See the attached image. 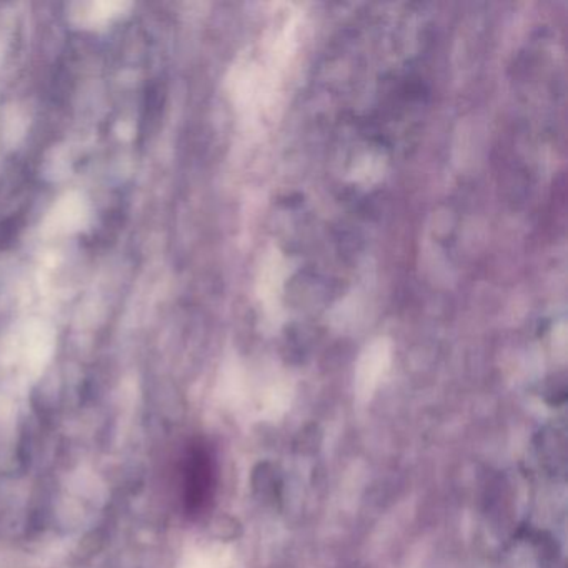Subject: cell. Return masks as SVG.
Segmentation results:
<instances>
[{"label":"cell","instance_id":"obj_1","mask_svg":"<svg viewBox=\"0 0 568 568\" xmlns=\"http://www.w3.org/2000/svg\"><path fill=\"white\" fill-rule=\"evenodd\" d=\"M214 460L204 442H194L182 465V501L189 517L207 510L214 495Z\"/></svg>","mask_w":568,"mask_h":568},{"label":"cell","instance_id":"obj_2","mask_svg":"<svg viewBox=\"0 0 568 568\" xmlns=\"http://www.w3.org/2000/svg\"><path fill=\"white\" fill-rule=\"evenodd\" d=\"M277 475L272 470L271 465L264 464L258 467L254 475L255 491H261L262 497H275L278 488Z\"/></svg>","mask_w":568,"mask_h":568},{"label":"cell","instance_id":"obj_3","mask_svg":"<svg viewBox=\"0 0 568 568\" xmlns=\"http://www.w3.org/2000/svg\"><path fill=\"white\" fill-rule=\"evenodd\" d=\"M19 222L18 219L12 217L0 224V248H8L14 244L16 239L19 235Z\"/></svg>","mask_w":568,"mask_h":568}]
</instances>
